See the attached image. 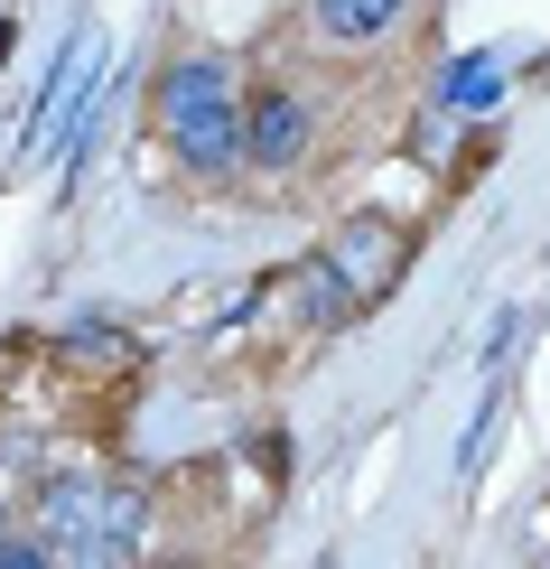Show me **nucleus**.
I'll return each mask as SVG.
<instances>
[{
  "mask_svg": "<svg viewBox=\"0 0 550 569\" xmlns=\"http://www.w3.org/2000/svg\"><path fill=\"white\" fill-rule=\"evenodd\" d=\"M10 47H19V29H10V19H0V66H10Z\"/></svg>",
  "mask_w": 550,
  "mask_h": 569,
  "instance_id": "nucleus-10",
  "label": "nucleus"
},
{
  "mask_svg": "<svg viewBox=\"0 0 550 569\" xmlns=\"http://www.w3.org/2000/svg\"><path fill=\"white\" fill-rule=\"evenodd\" d=\"M401 262H411V233H401L392 216H354V224H337V233H327V252L308 262V327H318V337H346L364 308L392 299Z\"/></svg>",
  "mask_w": 550,
  "mask_h": 569,
  "instance_id": "nucleus-1",
  "label": "nucleus"
},
{
  "mask_svg": "<svg viewBox=\"0 0 550 569\" xmlns=\"http://www.w3.org/2000/svg\"><path fill=\"white\" fill-rule=\"evenodd\" d=\"M243 159H252V169H299V159H308V103H299V93L261 84L243 103Z\"/></svg>",
  "mask_w": 550,
  "mask_h": 569,
  "instance_id": "nucleus-5",
  "label": "nucleus"
},
{
  "mask_svg": "<svg viewBox=\"0 0 550 569\" xmlns=\"http://www.w3.org/2000/svg\"><path fill=\"white\" fill-rule=\"evenodd\" d=\"M140 523H150V505H140V486L122 477H47L38 486V541L47 560H131L140 551Z\"/></svg>",
  "mask_w": 550,
  "mask_h": 569,
  "instance_id": "nucleus-2",
  "label": "nucleus"
},
{
  "mask_svg": "<svg viewBox=\"0 0 550 569\" xmlns=\"http://www.w3.org/2000/svg\"><path fill=\"white\" fill-rule=\"evenodd\" d=\"M494 84H504V57H467L458 76H448V103H439V112H476V103H494Z\"/></svg>",
  "mask_w": 550,
  "mask_h": 569,
  "instance_id": "nucleus-7",
  "label": "nucleus"
},
{
  "mask_svg": "<svg viewBox=\"0 0 550 569\" xmlns=\"http://www.w3.org/2000/svg\"><path fill=\"white\" fill-rule=\"evenodd\" d=\"M290 458H299V448H290V430H261V439H252V467H261L271 486H290Z\"/></svg>",
  "mask_w": 550,
  "mask_h": 569,
  "instance_id": "nucleus-8",
  "label": "nucleus"
},
{
  "mask_svg": "<svg viewBox=\"0 0 550 569\" xmlns=\"http://www.w3.org/2000/svg\"><path fill=\"white\" fill-rule=\"evenodd\" d=\"M93 84H103V47L93 38H76L57 57V76H47V93H38V122H29V150H76V131H84V112H93Z\"/></svg>",
  "mask_w": 550,
  "mask_h": 569,
  "instance_id": "nucleus-4",
  "label": "nucleus"
},
{
  "mask_svg": "<svg viewBox=\"0 0 550 569\" xmlns=\"http://www.w3.org/2000/svg\"><path fill=\"white\" fill-rule=\"evenodd\" d=\"M38 560H47V541H38V532H19L10 513H0V569H38Z\"/></svg>",
  "mask_w": 550,
  "mask_h": 569,
  "instance_id": "nucleus-9",
  "label": "nucleus"
},
{
  "mask_svg": "<svg viewBox=\"0 0 550 569\" xmlns=\"http://www.w3.org/2000/svg\"><path fill=\"white\" fill-rule=\"evenodd\" d=\"M392 19H401V0H318V29L327 38H382V29H392Z\"/></svg>",
  "mask_w": 550,
  "mask_h": 569,
  "instance_id": "nucleus-6",
  "label": "nucleus"
},
{
  "mask_svg": "<svg viewBox=\"0 0 550 569\" xmlns=\"http://www.w3.org/2000/svg\"><path fill=\"white\" fill-rule=\"evenodd\" d=\"M150 112H159V131L178 140V159L197 178H224L233 159H243V103H233L224 57H178L169 76H159Z\"/></svg>",
  "mask_w": 550,
  "mask_h": 569,
  "instance_id": "nucleus-3",
  "label": "nucleus"
}]
</instances>
